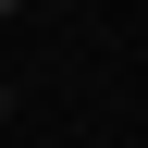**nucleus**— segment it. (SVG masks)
Wrapping results in <instances>:
<instances>
[{"instance_id": "nucleus-1", "label": "nucleus", "mask_w": 148, "mask_h": 148, "mask_svg": "<svg viewBox=\"0 0 148 148\" xmlns=\"http://www.w3.org/2000/svg\"><path fill=\"white\" fill-rule=\"evenodd\" d=\"M0 123H12V86H0Z\"/></svg>"}, {"instance_id": "nucleus-2", "label": "nucleus", "mask_w": 148, "mask_h": 148, "mask_svg": "<svg viewBox=\"0 0 148 148\" xmlns=\"http://www.w3.org/2000/svg\"><path fill=\"white\" fill-rule=\"evenodd\" d=\"M136 148H148V136H136Z\"/></svg>"}]
</instances>
